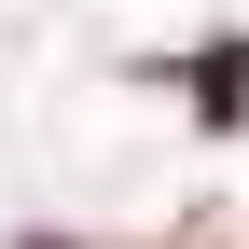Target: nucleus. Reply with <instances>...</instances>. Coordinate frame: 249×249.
<instances>
[{"instance_id":"f257e3e1","label":"nucleus","mask_w":249,"mask_h":249,"mask_svg":"<svg viewBox=\"0 0 249 249\" xmlns=\"http://www.w3.org/2000/svg\"><path fill=\"white\" fill-rule=\"evenodd\" d=\"M194 97H208V124H235V97H249V55H235V42L194 55Z\"/></svg>"}]
</instances>
